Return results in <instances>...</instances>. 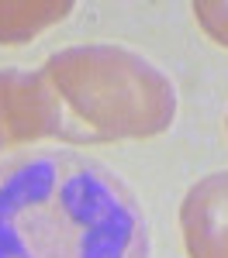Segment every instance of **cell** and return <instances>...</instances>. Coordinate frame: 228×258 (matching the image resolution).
<instances>
[{"label": "cell", "mask_w": 228, "mask_h": 258, "mask_svg": "<svg viewBox=\"0 0 228 258\" xmlns=\"http://www.w3.org/2000/svg\"><path fill=\"white\" fill-rule=\"evenodd\" d=\"M0 258H149V227L107 165L35 148L0 165Z\"/></svg>", "instance_id": "1"}, {"label": "cell", "mask_w": 228, "mask_h": 258, "mask_svg": "<svg viewBox=\"0 0 228 258\" xmlns=\"http://www.w3.org/2000/svg\"><path fill=\"white\" fill-rule=\"evenodd\" d=\"M41 80L59 107V138L97 145L152 138L176 117V86L121 45H73L49 55Z\"/></svg>", "instance_id": "2"}, {"label": "cell", "mask_w": 228, "mask_h": 258, "mask_svg": "<svg viewBox=\"0 0 228 258\" xmlns=\"http://www.w3.org/2000/svg\"><path fill=\"white\" fill-rule=\"evenodd\" d=\"M31 138H59V107L41 73L0 69V148Z\"/></svg>", "instance_id": "3"}, {"label": "cell", "mask_w": 228, "mask_h": 258, "mask_svg": "<svg viewBox=\"0 0 228 258\" xmlns=\"http://www.w3.org/2000/svg\"><path fill=\"white\" fill-rule=\"evenodd\" d=\"M180 227L190 258H228V172H211L187 189Z\"/></svg>", "instance_id": "4"}, {"label": "cell", "mask_w": 228, "mask_h": 258, "mask_svg": "<svg viewBox=\"0 0 228 258\" xmlns=\"http://www.w3.org/2000/svg\"><path fill=\"white\" fill-rule=\"evenodd\" d=\"M73 11V4H0V41L4 45H21L35 38L49 24L62 21Z\"/></svg>", "instance_id": "5"}, {"label": "cell", "mask_w": 228, "mask_h": 258, "mask_svg": "<svg viewBox=\"0 0 228 258\" xmlns=\"http://www.w3.org/2000/svg\"><path fill=\"white\" fill-rule=\"evenodd\" d=\"M194 14H197V21H201V28L207 35L228 48V4H221V0H201V4H194Z\"/></svg>", "instance_id": "6"}, {"label": "cell", "mask_w": 228, "mask_h": 258, "mask_svg": "<svg viewBox=\"0 0 228 258\" xmlns=\"http://www.w3.org/2000/svg\"><path fill=\"white\" fill-rule=\"evenodd\" d=\"M225 127H228V117H225Z\"/></svg>", "instance_id": "7"}]
</instances>
